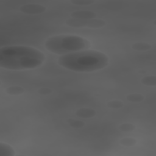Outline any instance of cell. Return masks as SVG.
<instances>
[{
	"label": "cell",
	"instance_id": "1",
	"mask_svg": "<svg viewBox=\"0 0 156 156\" xmlns=\"http://www.w3.org/2000/svg\"><path fill=\"white\" fill-rule=\"evenodd\" d=\"M45 55L27 46H7L0 49V67L10 70L32 69L40 66Z\"/></svg>",
	"mask_w": 156,
	"mask_h": 156
},
{
	"label": "cell",
	"instance_id": "2",
	"mask_svg": "<svg viewBox=\"0 0 156 156\" xmlns=\"http://www.w3.org/2000/svg\"><path fill=\"white\" fill-rule=\"evenodd\" d=\"M58 64L73 71L88 73L107 66L108 58L103 52L88 49L62 55L58 57Z\"/></svg>",
	"mask_w": 156,
	"mask_h": 156
},
{
	"label": "cell",
	"instance_id": "14",
	"mask_svg": "<svg viewBox=\"0 0 156 156\" xmlns=\"http://www.w3.org/2000/svg\"><path fill=\"white\" fill-rule=\"evenodd\" d=\"M68 124L73 128L80 129L85 126V122L81 120L69 118L68 119Z\"/></svg>",
	"mask_w": 156,
	"mask_h": 156
},
{
	"label": "cell",
	"instance_id": "17",
	"mask_svg": "<svg viewBox=\"0 0 156 156\" xmlns=\"http://www.w3.org/2000/svg\"><path fill=\"white\" fill-rule=\"evenodd\" d=\"M72 4L75 5H91L95 2L94 0H73L71 1Z\"/></svg>",
	"mask_w": 156,
	"mask_h": 156
},
{
	"label": "cell",
	"instance_id": "8",
	"mask_svg": "<svg viewBox=\"0 0 156 156\" xmlns=\"http://www.w3.org/2000/svg\"><path fill=\"white\" fill-rule=\"evenodd\" d=\"M15 152L12 147L7 143H0V156H13Z\"/></svg>",
	"mask_w": 156,
	"mask_h": 156
},
{
	"label": "cell",
	"instance_id": "5",
	"mask_svg": "<svg viewBox=\"0 0 156 156\" xmlns=\"http://www.w3.org/2000/svg\"><path fill=\"white\" fill-rule=\"evenodd\" d=\"M20 11L23 13L28 15H38L44 12L46 10L45 7L40 4H29L21 6Z\"/></svg>",
	"mask_w": 156,
	"mask_h": 156
},
{
	"label": "cell",
	"instance_id": "13",
	"mask_svg": "<svg viewBox=\"0 0 156 156\" xmlns=\"http://www.w3.org/2000/svg\"><path fill=\"white\" fill-rule=\"evenodd\" d=\"M119 143L123 146L131 147V146H135L136 144L137 140L134 138L125 137L121 139L119 141Z\"/></svg>",
	"mask_w": 156,
	"mask_h": 156
},
{
	"label": "cell",
	"instance_id": "12",
	"mask_svg": "<svg viewBox=\"0 0 156 156\" xmlns=\"http://www.w3.org/2000/svg\"><path fill=\"white\" fill-rule=\"evenodd\" d=\"M126 99L130 102H140L144 99V96L140 93H131L126 96Z\"/></svg>",
	"mask_w": 156,
	"mask_h": 156
},
{
	"label": "cell",
	"instance_id": "10",
	"mask_svg": "<svg viewBox=\"0 0 156 156\" xmlns=\"http://www.w3.org/2000/svg\"><path fill=\"white\" fill-rule=\"evenodd\" d=\"M142 84L149 86L155 87L156 86V76H147L143 77L141 80Z\"/></svg>",
	"mask_w": 156,
	"mask_h": 156
},
{
	"label": "cell",
	"instance_id": "18",
	"mask_svg": "<svg viewBox=\"0 0 156 156\" xmlns=\"http://www.w3.org/2000/svg\"><path fill=\"white\" fill-rule=\"evenodd\" d=\"M52 89H51L49 88H47V87L40 88L38 90V93L41 95H48V94L52 93Z\"/></svg>",
	"mask_w": 156,
	"mask_h": 156
},
{
	"label": "cell",
	"instance_id": "6",
	"mask_svg": "<svg viewBox=\"0 0 156 156\" xmlns=\"http://www.w3.org/2000/svg\"><path fill=\"white\" fill-rule=\"evenodd\" d=\"M72 18L81 20H91L94 19L97 16V14L90 10H77L71 13Z\"/></svg>",
	"mask_w": 156,
	"mask_h": 156
},
{
	"label": "cell",
	"instance_id": "16",
	"mask_svg": "<svg viewBox=\"0 0 156 156\" xmlns=\"http://www.w3.org/2000/svg\"><path fill=\"white\" fill-rule=\"evenodd\" d=\"M108 107L113 109H119L124 106V102L119 100H113L107 103Z\"/></svg>",
	"mask_w": 156,
	"mask_h": 156
},
{
	"label": "cell",
	"instance_id": "3",
	"mask_svg": "<svg viewBox=\"0 0 156 156\" xmlns=\"http://www.w3.org/2000/svg\"><path fill=\"white\" fill-rule=\"evenodd\" d=\"M48 51L58 55H65L90 48L91 43L86 38L74 35H58L48 38L44 42Z\"/></svg>",
	"mask_w": 156,
	"mask_h": 156
},
{
	"label": "cell",
	"instance_id": "7",
	"mask_svg": "<svg viewBox=\"0 0 156 156\" xmlns=\"http://www.w3.org/2000/svg\"><path fill=\"white\" fill-rule=\"evenodd\" d=\"M75 114L79 118L87 119L94 117L96 115V112L91 108L83 107L77 110Z\"/></svg>",
	"mask_w": 156,
	"mask_h": 156
},
{
	"label": "cell",
	"instance_id": "15",
	"mask_svg": "<svg viewBox=\"0 0 156 156\" xmlns=\"http://www.w3.org/2000/svg\"><path fill=\"white\" fill-rule=\"evenodd\" d=\"M136 127L134 124L130 122H125L119 125V129L122 132H132L135 129Z\"/></svg>",
	"mask_w": 156,
	"mask_h": 156
},
{
	"label": "cell",
	"instance_id": "9",
	"mask_svg": "<svg viewBox=\"0 0 156 156\" xmlns=\"http://www.w3.org/2000/svg\"><path fill=\"white\" fill-rule=\"evenodd\" d=\"M5 93L9 95L18 96L24 93V89L20 86H10L5 89Z\"/></svg>",
	"mask_w": 156,
	"mask_h": 156
},
{
	"label": "cell",
	"instance_id": "11",
	"mask_svg": "<svg viewBox=\"0 0 156 156\" xmlns=\"http://www.w3.org/2000/svg\"><path fill=\"white\" fill-rule=\"evenodd\" d=\"M132 48L135 51H144L149 50L151 48V45L147 43L139 42V43H136L132 44Z\"/></svg>",
	"mask_w": 156,
	"mask_h": 156
},
{
	"label": "cell",
	"instance_id": "4",
	"mask_svg": "<svg viewBox=\"0 0 156 156\" xmlns=\"http://www.w3.org/2000/svg\"><path fill=\"white\" fill-rule=\"evenodd\" d=\"M65 23L67 26L71 27L81 28H101L106 25V22L102 19H91V20H81L76 18H69L66 20Z\"/></svg>",
	"mask_w": 156,
	"mask_h": 156
}]
</instances>
